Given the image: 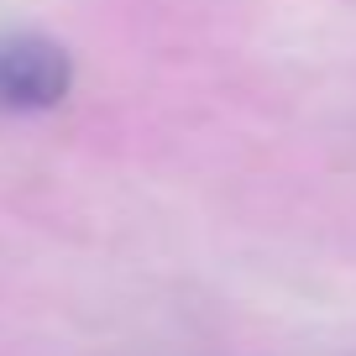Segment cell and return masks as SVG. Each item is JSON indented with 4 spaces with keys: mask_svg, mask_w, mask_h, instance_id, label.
Returning a JSON list of instances; mask_svg holds the SVG:
<instances>
[{
    "mask_svg": "<svg viewBox=\"0 0 356 356\" xmlns=\"http://www.w3.org/2000/svg\"><path fill=\"white\" fill-rule=\"evenodd\" d=\"M74 89V58L42 32L0 37V115L58 111Z\"/></svg>",
    "mask_w": 356,
    "mask_h": 356,
    "instance_id": "obj_1",
    "label": "cell"
}]
</instances>
